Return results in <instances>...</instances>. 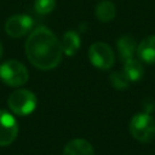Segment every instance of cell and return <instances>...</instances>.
Segmentation results:
<instances>
[{
    "label": "cell",
    "instance_id": "obj_1",
    "mask_svg": "<svg viewBox=\"0 0 155 155\" xmlns=\"http://www.w3.org/2000/svg\"><path fill=\"white\" fill-rule=\"evenodd\" d=\"M25 56L28 61L40 70L56 68L63 58L62 44L56 34L47 27L35 28L25 40Z\"/></svg>",
    "mask_w": 155,
    "mask_h": 155
},
{
    "label": "cell",
    "instance_id": "obj_2",
    "mask_svg": "<svg viewBox=\"0 0 155 155\" xmlns=\"http://www.w3.org/2000/svg\"><path fill=\"white\" fill-rule=\"evenodd\" d=\"M131 136L140 143H150L155 139V120L150 114H136L128 125Z\"/></svg>",
    "mask_w": 155,
    "mask_h": 155
},
{
    "label": "cell",
    "instance_id": "obj_3",
    "mask_svg": "<svg viewBox=\"0 0 155 155\" xmlns=\"http://www.w3.org/2000/svg\"><path fill=\"white\" fill-rule=\"evenodd\" d=\"M0 79L7 86L19 87L28 81L29 71L22 62L8 59L0 64Z\"/></svg>",
    "mask_w": 155,
    "mask_h": 155
},
{
    "label": "cell",
    "instance_id": "obj_4",
    "mask_svg": "<svg viewBox=\"0 0 155 155\" xmlns=\"http://www.w3.org/2000/svg\"><path fill=\"white\" fill-rule=\"evenodd\" d=\"M7 105L13 114L25 116L35 110L38 105V98L30 90L18 88L8 96Z\"/></svg>",
    "mask_w": 155,
    "mask_h": 155
},
{
    "label": "cell",
    "instance_id": "obj_5",
    "mask_svg": "<svg viewBox=\"0 0 155 155\" xmlns=\"http://www.w3.org/2000/svg\"><path fill=\"white\" fill-rule=\"evenodd\" d=\"M88 59L93 67L102 70H108L114 65L115 54L108 44L97 41L93 42L88 48Z\"/></svg>",
    "mask_w": 155,
    "mask_h": 155
},
{
    "label": "cell",
    "instance_id": "obj_6",
    "mask_svg": "<svg viewBox=\"0 0 155 155\" xmlns=\"http://www.w3.org/2000/svg\"><path fill=\"white\" fill-rule=\"evenodd\" d=\"M34 21L25 13H16L8 17L5 22V31L11 38H22L27 35L33 28Z\"/></svg>",
    "mask_w": 155,
    "mask_h": 155
},
{
    "label": "cell",
    "instance_id": "obj_7",
    "mask_svg": "<svg viewBox=\"0 0 155 155\" xmlns=\"http://www.w3.org/2000/svg\"><path fill=\"white\" fill-rule=\"evenodd\" d=\"M18 132L19 126L15 116L6 110H0V147H6L13 143Z\"/></svg>",
    "mask_w": 155,
    "mask_h": 155
},
{
    "label": "cell",
    "instance_id": "obj_8",
    "mask_svg": "<svg viewBox=\"0 0 155 155\" xmlns=\"http://www.w3.org/2000/svg\"><path fill=\"white\" fill-rule=\"evenodd\" d=\"M136 53L140 62L147 64L155 63V35H149L144 38L138 45Z\"/></svg>",
    "mask_w": 155,
    "mask_h": 155
},
{
    "label": "cell",
    "instance_id": "obj_9",
    "mask_svg": "<svg viewBox=\"0 0 155 155\" xmlns=\"http://www.w3.org/2000/svg\"><path fill=\"white\" fill-rule=\"evenodd\" d=\"M63 155H94V150L88 140L84 138H74L65 144Z\"/></svg>",
    "mask_w": 155,
    "mask_h": 155
},
{
    "label": "cell",
    "instance_id": "obj_10",
    "mask_svg": "<svg viewBox=\"0 0 155 155\" xmlns=\"http://www.w3.org/2000/svg\"><path fill=\"white\" fill-rule=\"evenodd\" d=\"M116 47H117V52H119L120 58L125 62L127 59L133 58L136 50H137V42L133 38L125 35V36H121L117 39Z\"/></svg>",
    "mask_w": 155,
    "mask_h": 155
},
{
    "label": "cell",
    "instance_id": "obj_11",
    "mask_svg": "<svg viewBox=\"0 0 155 155\" xmlns=\"http://www.w3.org/2000/svg\"><path fill=\"white\" fill-rule=\"evenodd\" d=\"M62 48H63V53L67 56H74L81 45V40L79 34L75 30H68L64 33L63 38H62Z\"/></svg>",
    "mask_w": 155,
    "mask_h": 155
},
{
    "label": "cell",
    "instance_id": "obj_12",
    "mask_svg": "<svg viewBox=\"0 0 155 155\" xmlns=\"http://www.w3.org/2000/svg\"><path fill=\"white\" fill-rule=\"evenodd\" d=\"M124 73L127 75L131 82H136L142 79L144 74V67L139 59H127L124 62Z\"/></svg>",
    "mask_w": 155,
    "mask_h": 155
},
{
    "label": "cell",
    "instance_id": "obj_13",
    "mask_svg": "<svg viewBox=\"0 0 155 155\" xmlns=\"http://www.w3.org/2000/svg\"><path fill=\"white\" fill-rule=\"evenodd\" d=\"M94 15L101 22H104V23L110 22L111 19H114V17L116 15L115 5L108 0L101 1L94 8Z\"/></svg>",
    "mask_w": 155,
    "mask_h": 155
},
{
    "label": "cell",
    "instance_id": "obj_14",
    "mask_svg": "<svg viewBox=\"0 0 155 155\" xmlns=\"http://www.w3.org/2000/svg\"><path fill=\"white\" fill-rule=\"evenodd\" d=\"M109 80H110V84L116 90H125L130 86V79L127 78V75L122 71H114L110 74L109 76Z\"/></svg>",
    "mask_w": 155,
    "mask_h": 155
},
{
    "label": "cell",
    "instance_id": "obj_15",
    "mask_svg": "<svg viewBox=\"0 0 155 155\" xmlns=\"http://www.w3.org/2000/svg\"><path fill=\"white\" fill-rule=\"evenodd\" d=\"M56 0H35L34 8L39 15H48L56 8Z\"/></svg>",
    "mask_w": 155,
    "mask_h": 155
},
{
    "label": "cell",
    "instance_id": "obj_16",
    "mask_svg": "<svg viewBox=\"0 0 155 155\" xmlns=\"http://www.w3.org/2000/svg\"><path fill=\"white\" fill-rule=\"evenodd\" d=\"M143 108H144V113H147V114H150L153 110H154V108H155V103H154V101L150 98V99H147L144 103H143Z\"/></svg>",
    "mask_w": 155,
    "mask_h": 155
},
{
    "label": "cell",
    "instance_id": "obj_17",
    "mask_svg": "<svg viewBox=\"0 0 155 155\" xmlns=\"http://www.w3.org/2000/svg\"><path fill=\"white\" fill-rule=\"evenodd\" d=\"M2 52H4V48H2V45H1V41H0V59L2 58Z\"/></svg>",
    "mask_w": 155,
    "mask_h": 155
}]
</instances>
